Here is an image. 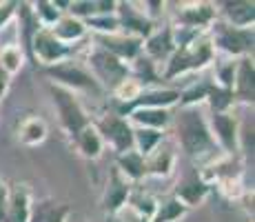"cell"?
Here are the masks:
<instances>
[{
	"instance_id": "6da1fadb",
	"label": "cell",
	"mask_w": 255,
	"mask_h": 222,
	"mask_svg": "<svg viewBox=\"0 0 255 222\" xmlns=\"http://www.w3.org/2000/svg\"><path fill=\"white\" fill-rule=\"evenodd\" d=\"M175 145L182 147V151L191 160H198L200 165L209 162L222 151L218 149L213 136L209 129V120L200 107H186L175 113Z\"/></svg>"
},
{
	"instance_id": "7a4b0ae2",
	"label": "cell",
	"mask_w": 255,
	"mask_h": 222,
	"mask_svg": "<svg viewBox=\"0 0 255 222\" xmlns=\"http://www.w3.org/2000/svg\"><path fill=\"white\" fill-rule=\"evenodd\" d=\"M215 58H218V51L213 47L211 33L202 31L193 40L175 49L173 56L164 62V69L158 76L162 80H175V78H182L186 73H202L204 69L213 65Z\"/></svg>"
},
{
	"instance_id": "3957f363",
	"label": "cell",
	"mask_w": 255,
	"mask_h": 222,
	"mask_svg": "<svg viewBox=\"0 0 255 222\" xmlns=\"http://www.w3.org/2000/svg\"><path fill=\"white\" fill-rule=\"evenodd\" d=\"M49 96H51L53 109H56V116H58V122H60L62 131L73 140L76 133L91 122L89 111H87L85 105L80 102L78 93H73L60 85L49 82Z\"/></svg>"
},
{
	"instance_id": "277c9868",
	"label": "cell",
	"mask_w": 255,
	"mask_h": 222,
	"mask_svg": "<svg viewBox=\"0 0 255 222\" xmlns=\"http://www.w3.org/2000/svg\"><path fill=\"white\" fill-rule=\"evenodd\" d=\"M85 67L89 69L93 80L102 87V91H111L116 85H120L125 78L131 76V67L125 65L122 60H118L116 56H111L109 51H105L98 44H89L85 56Z\"/></svg>"
},
{
	"instance_id": "5b68a950",
	"label": "cell",
	"mask_w": 255,
	"mask_h": 222,
	"mask_svg": "<svg viewBox=\"0 0 255 222\" xmlns=\"http://www.w3.org/2000/svg\"><path fill=\"white\" fill-rule=\"evenodd\" d=\"M211 40H213V47L218 53H222L224 58H247L253 53V29H238L231 27V24L222 22L218 18L209 29Z\"/></svg>"
},
{
	"instance_id": "8992f818",
	"label": "cell",
	"mask_w": 255,
	"mask_h": 222,
	"mask_svg": "<svg viewBox=\"0 0 255 222\" xmlns=\"http://www.w3.org/2000/svg\"><path fill=\"white\" fill-rule=\"evenodd\" d=\"M49 78H51L53 85H60L69 91L78 93V91H85V93H102V87L93 80V76L89 73V69L85 65H80L78 60H69L60 62L56 67H49L47 69Z\"/></svg>"
},
{
	"instance_id": "52a82bcc",
	"label": "cell",
	"mask_w": 255,
	"mask_h": 222,
	"mask_svg": "<svg viewBox=\"0 0 255 222\" xmlns=\"http://www.w3.org/2000/svg\"><path fill=\"white\" fill-rule=\"evenodd\" d=\"M207 120L218 149L229 156H242V147H240L242 122H240V118L233 111H220V113H209Z\"/></svg>"
},
{
	"instance_id": "ba28073f",
	"label": "cell",
	"mask_w": 255,
	"mask_h": 222,
	"mask_svg": "<svg viewBox=\"0 0 255 222\" xmlns=\"http://www.w3.org/2000/svg\"><path fill=\"white\" fill-rule=\"evenodd\" d=\"M29 47H31V53H33V58L38 60V65H42L47 69L60 65V62H65V60H69L71 53H73V47L62 44L51 33V29H47V27H38L36 31L31 33Z\"/></svg>"
},
{
	"instance_id": "9c48e42d",
	"label": "cell",
	"mask_w": 255,
	"mask_h": 222,
	"mask_svg": "<svg viewBox=\"0 0 255 222\" xmlns=\"http://www.w3.org/2000/svg\"><path fill=\"white\" fill-rule=\"evenodd\" d=\"M173 22L175 27H184L191 31H209L211 24L218 20V4L207 0H193V2L175 4Z\"/></svg>"
},
{
	"instance_id": "30bf717a",
	"label": "cell",
	"mask_w": 255,
	"mask_h": 222,
	"mask_svg": "<svg viewBox=\"0 0 255 222\" xmlns=\"http://www.w3.org/2000/svg\"><path fill=\"white\" fill-rule=\"evenodd\" d=\"M102 136V142L105 147H111V149L118 154H125V151L133 149V127L127 118L118 116V113H107L100 120H93Z\"/></svg>"
},
{
	"instance_id": "8fae6325",
	"label": "cell",
	"mask_w": 255,
	"mask_h": 222,
	"mask_svg": "<svg viewBox=\"0 0 255 222\" xmlns=\"http://www.w3.org/2000/svg\"><path fill=\"white\" fill-rule=\"evenodd\" d=\"M131 191H133V185H131L116 167H111L109 176H107V185H105L102 196H100V209L105 211L107 218L120 216L122 211L127 209V202H129Z\"/></svg>"
},
{
	"instance_id": "7c38bea8",
	"label": "cell",
	"mask_w": 255,
	"mask_h": 222,
	"mask_svg": "<svg viewBox=\"0 0 255 222\" xmlns=\"http://www.w3.org/2000/svg\"><path fill=\"white\" fill-rule=\"evenodd\" d=\"M116 16H118V20H120V31L127 33V36L140 38V40H146V38L153 33V29L158 27V22L149 20V18L140 11L138 2H118Z\"/></svg>"
},
{
	"instance_id": "4fadbf2b",
	"label": "cell",
	"mask_w": 255,
	"mask_h": 222,
	"mask_svg": "<svg viewBox=\"0 0 255 222\" xmlns=\"http://www.w3.org/2000/svg\"><path fill=\"white\" fill-rule=\"evenodd\" d=\"M33 220V196L27 182H13L9 185L7 209L2 222H31Z\"/></svg>"
},
{
	"instance_id": "5bb4252c",
	"label": "cell",
	"mask_w": 255,
	"mask_h": 222,
	"mask_svg": "<svg viewBox=\"0 0 255 222\" xmlns=\"http://www.w3.org/2000/svg\"><path fill=\"white\" fill-rule=\"evenodd\" d=\"M175 162H178V145H175V140L164 136V140L144 158L146 176L160 178V180L171 178L175 171Z\"/></svg>"
},
{
	"instance_id": "9a60e30c",
	"label": "cell",
	"mask_w": 255,
	"mask_h": 222,
	"mask_svg": "<svg viewBox=\"0 0 255 222\" xmlns=\"http://www.w3.org/2000/svg\"><path fill=\"white\" fill-rule=\"evenodd\" d=\"M180 102V89L173 87H144L142 93L131 102L129 107H122L118 109V116L125 118L129 111L142 109V107H155V109H171V107H178Z\"/></svg>"
},
{
	"instance_id": "2e32d148",
	"label": "cell",
	"mask_w": 255,
	"mask_h": 222,
	"mask_svg": "<svg viewBox=\"0 0 255 222\" xmlns=\"http://www.w3.org/2000/svg\"><path fill=\"white\" fill-rule=\"evenodd\" d=\"M93 44L102 47L105 51H109L111 56H116L118 60H122L125 65H131L133 60H138L142 56V40L127 33H111V36H96Z\"/></svg>"
},
{
	"instance_id": "e0dca14e",
	"label": "cell",
	"mask_w": 255,
	"mask_h": 222,
	"mask_svg": "<svg viewBox=\"0 0 255 222\" xmlns=\"http://www.w3.org/2000/svg\"><path fill=\"white\" fill-rule=\"evenodd\" d=\"M175 40H173V29L171 22L155 27L146 40H142V56H146L153 65H164L175 51Z\"/></svg>"
},
{
	"instance_id": "ac0fdd59",
	"label": "cell",
	"mask_w": 255,
	"mask_h": 222,
	"mask_svg": "<svg viewBox=\"0 0 255 222\" xmlns=\"http://www.w3.org/2000/svg\"><path fill=\"white\" fill-rule=\"evenodd\" d=\"M209 194H211V187L198 176V171L180 178V180L175 182V187H173V198H178L186 209L200 207L204 200L209 198Z\"/></svg>"
},
{
	"instance_id": "d6986e66",
	"label": "cell",
	"mask_w": 255,
	"mask_h": 222,
	"mask_svg": "<svg viewBox=\"0 0 255 222\" xmlns=\"http://www.w3.org/2000/svg\"><path fill=\"white\" fill-rule=\"evenodd\" d=\"M218 18L238 29H253L255 24V2L251 0H227L218 2Z\"/></svg>"
},
{
	"instance_id": "ffe728a7",
	"label": "cell",
	"mask_w": 255,
	"mask_h": 222,
	"mask_svg": "<svg viewBox=\"0 0 255 222\" xmlns=\"http://www.w3.org/2000/svg\"><path fill=\"white\" fill-rule=\"evenodd\" d=\"M233 98H235V102H242V105H253V98H255L253 56L240 58L238 60V71H235V82H233Z\"/></svg>"
},
{
	"instance_id": "44dd1931",
	"label": "cell",
	"mask_w": 255,
	"mask_h": 222,
	"mask_svg": "<svg viewBox=\"0 0 255 222\" xmlns=\"http://www.w3.org/2000/svg\"><path fill=\"white\" fill-rule=\"evenodd\" d=\"M127 120L131 127H142V129H155V131H166L173 122V113L171 109H155V107H142L127 113Z\"/></svg>"
},
{
	"instance_id": "7402d4cb",
	"label": "cell",
	"mask_w": 255,
	"mask_h": 222,
	"mask_svg": "<svg viewBox=\"0 0 255 222\" xmlns=\"http://www.w3.org/2000/svg\"><path fill=\"white\" fill-rule=\"evenodd\" d=\"M71 142L78 154L82 158H87V160H98V158L102 156V151H105V142H102V136L93 120L87 127H82Z\"/></svg>"
},
{
	"instance_id": "603a6c76",
	"label": "cell",
	"mask_w": 255,
	"mask_h": 222,
	"mask_svg": "<svg viewBox=\"0 0 255 222\" xmlns=\"http://www.w3.org/2000/svg\"><path fill=\"white\" fill-rule=\"evenodd\" d=\"M51 33L58 38L62 44H67V47H73L76 42L85 40L87 36H89V31H87V24L82 20H78V18L69 16V13H65V16L60 18L56 24L51 27Z\"/></svg>"
},
{
	"instance_id": "cb8c5ba5",
	"label": "cell",
	"mask_w": 255,
	"mask_h": 222,
	"mask_svg": "<svg viewBox=\"0 0 255 222\" xmlns=\"http://www.w3.org/2000/svg\"><path fill=\"white\" fill-rule=\"evenodd\" d=\"M47 136H49V127H47L45 118H40V116H27L18 125V142L24 147L42 145L47 140Z\"/></svg>"
},
{
	"instance_id": "d4e9b609",
	"label": "cell",
	"mask_w": 255,
	"mask_h": 222,
	"mask_svg": "<svg viewBox=\"0 0 255 222\" xmlns=\"http://www.w3.org/2000/svg\"><path fill=\"white\" fill-rule=\"evenodd\" d=\"M114 167L120 171L131 185H138L146 178V165H144V158H142L135 149L125 151V154H118Z\"/></svg>"
},
{
	"instance_id": "484cf974",
	"label": "cell",
	"mask_w": 255,
	"mask_h": 222,
	"mask_svg": "<svg viewBox=\"0 0 255 222\" xmlns=\"http://www.w3.org/2000/svg\"><path fill=\"white\" fill-rule=\"evenodd\" d=\"M213 78H200L195 80L193 85H189L186 89L180 91V102L178 107L180 109H186V107H200V105H207L209 96H211V89H213Z\"/></svg>"
},
{
	"instance_id": "4316f807",
	"label": "cell",
	"mask_w": 255,
	"mask_h": 222,
	"mask_svg": "<svg viewBox=\"0 0 255 222\" xmlns=\"http://www.w3.org/2000/svg\"><path fill=\"white\" fill-rule=\"evenodd\" d=\"M24 62H27V53H24L22 44L7 42V44L0 47V69H2L9 78H13L16 73H20Z\"/></svg>"
},
{
	"instance_id": "83f0119b",
	"label": "cell",
	"mask_w": 255,
	"mask_h": 222,
	"mask_svg": "<svg viewBox=\"0 0 255 222\" xmlns=\"http://www.w3.org/2000/svg\"><path fill=\"white\" fill-rule=\"evenodd\" d=\"M240 60V58H238ZM238 60L235 58H215V62L211 67H213V82L218 87L227 89V91L233 93V82H235V71H238Z\"/></svg>"
},
{
	"instance_id": "f1b7e54d",
	"label": "cell",
	"mask_w": 255,
	"mask_h": 222,
	"mask_svg": "<svg viewBox=\"0 0 255 222\" xmlns=\"http://www.w3.org/2000/svg\"><path fill=\"white\" fill-rule=\"evenodd\" d=\"M186 214H189V209H186L182 202L178 198H173V196H169V198L158 200V207H155V214L151 218V222H178Z\"/></svg>"
},
{
	"instance_id": "f546056e",
	"label": "cell",
	"mask_w": 255,
	"mask_h": 222,
	"mask_svg": "<svg viewBox=\"0 0 255 222\" xmlns=\"http://www.w3.org/2000/svg\"><path fill=\"white\" fill-rule=\"evenodd\" d=\"M155 207H158V198L151 196L149 191H142V189H133L129 196V202H127V209L135 216H142V218L151 220L155 214Z\"/></svg>"
},
{
	"instance_id": "4dcf8cb0",
	"label": "cell",
	"mask_w": 255,
	"mask_h": 222,
	"mask_svg": "<svg viewBox=\"0 0 255 222\" xmlns=\"http://www.w3.org/2000/svg\"><path fill=\"white\" fill-rule=\"evenodd\" d=\"M29 7H33L31 13H33V18H36L38 27L51 29L53 24H56L62 16H65V13H62L60 9L56 7V2H53V0H36V2H31Z\"/></svg>"
},
{
	"instance_id": "1f68e13d",
	"label": "cell",
	"mask_w": 255,
	"mask_h": 222,
	"mask_svg": "<svg viewBox=\"0 0 255 222\" xmlns=\"http://www.w3.org/2000/svg\"><path fill=\"white\" fill-rule=\"evenodd\" d=\"M164 140L162 131L155 129H142V127H133V149L138 151L142 158H146L160 142Z\"/></svg>"
},
{
	"instance_id": "d6a6232c",
	"label": "cell",
	"mask_w": 255,
	"mask_h": 222,
	"mask_svg": "<svg viewBox=\"0 0 255 222\" xmlns=\"http://www.w3.org/2000/svg\"><path fill=\"white\" fill-rule=\"evenodd\" d=\"M87 31H93L96 36H111V33H120V20L116 13H96V16L87 18Z\"/></svg>"
},
{
	"instance_id": "836d02e7",
	"label": "cell",
	"mask_w": 255,
	"mask_h": 222,
	"mask_svg": "<svg viewBox=\"0 0 255 222\" xmlns=\"http://www.w3.org/2000/svg\"><path fill=\"white\" fill-rule=\"evenodd\" d=\"M142 89H144V85H142L138 78L129 76V78H125L120 85H116L114 89H111V96H114L116 100L120 102V109H122V107H129L131 102H133L135 98L140 96Z\"/></svg>"
},
{
	"instance_id": "e575fe53",
	"label": "cell",
	"mask_w": 255,
	"mask_h": 222,
	"mask_svg": "<svg viewBox=\"0 0 255 222\" xmlns=\"http://www.w3.org/2000/svg\"><path fill=\"white\" fill-rule=\"evenodd\" d=\"M71 207L45 200L38 205V222H69Z\"/></svg>"
},
{
	"instance_id": "d590c367",
	"label": "cell",
	"mask_w": 255,
	"mask_h": 222,
	"mask_svg": "<svg viewBox=\"0 0 255 222\" xmlns=\"http://www.w3.org/2000/svg\"><path fill=\"white\" fill-rule=\"evenodd\" d=\"M218 191L222 194V198H227L229 202H240L244 196L249 194L247 185H244V176H235V178H227V180L218 182Z\"/></svg>"
},
{
	"instance_id": "8d00e7d4",
	"label": "cell",
	"mask_w": 255,
	"mask_h": 222,
	"mask_svg": "<svg viewBox=\"0 0 255 222\" xmlns=\"http://www.w3.org/2000/svg\"><path fill=\"white\" fill-rule=\"evenodd\" d=\"M67 13L85 22L87 18H91V16L98 13L96 0H69V9H67Z\"/></svg>"
},
{
	"instance_id": "74e56055",
	"label": "cell",
	"mask_w": 255,
	"mask_h": 222,
	"mask_svg": "<svg viewBox=\"0 0 255 222\" xmlns=\"http://www.w3.org/2000/svg\"><path fill=\"white\" fill-rule=\"evenodd\" d=\"M18 7L20 2L16 0H0V29L9 27V22L18 16Z\"/></svg>"
},
{
	"instance_id": "f35d334b",
	"label": "cell",
	"mask_w": 255,
	"mask_h": 222,
	"mask_svg": "<svg viewBox=\"0 0 255 222\" xmlns=\"http://www.w3.org/2000/svg\"><path fill=\"white\" fill-rule=\"evenodd\" d=\"M138 7H140V11L149 18V20L158 22V18L164 13L166 2H162V0H144V2H138Z\"/></svg>"
},
{
	"instance_id": "ab89813d",
	"label": "cell",
	"mask_w": 255,
	"mask_h": 222,
	"mask_svg": "<svg viewBox=\"0 0 255 222\" xmlns=\"http://www.w3.org/2000/svg\"><path fill=\"white\" fill-rule=\"evenodd\" d=\"M7 196H9V185H4V182L0 180V222H2L4 209H7Z\"/></svg>"
},
{
	"instance_id": "60d3db41",
	"label": "cell",
	"mask_w": 255,
	"mask_h": 222,
	"mask_svg": "<svg viewBox=\"0 0 255 222\" xmlns=\"http://www.w3.org/2000/svg\"><path fill=\"white\" fill-rule=\"evenodd\" d=\"M9 85H11V78L7 76V73L0 69V100H2L4 96H7V91H9Z\"/></svg>"
},
{
	"instance_id": "b9f144b4",
	"label": "cell",
	"mask_w": 255,
	"mask_h": 222,
	"mask_svg": "<svg viewBox=\"0 0 255 222\" xmlns=\"http://www.w3.org/2000/svg\"><path fill=\"white\" fill-rule=\"evenodd\" d=\"M120 218L125 220V222H151V220H146V218H142V216H135V214H131L129 209H125L120 214Z\"/></svg>"
},
{
	"instance_id": "7bdbcfd3",
	"label": "cell",
	"mask_w": 255,
	"mask_h": 222,
	"mask_svg": "<svg viewBox=\"0 0 255 222\" xmlns=\"http://www.w3.org/2000/svg\"><path fill=\"white\" fill-rule=\"evenodd\" d=\"M107 222H125L120 216H114V218H107Z\"/></svg>"
},
{
	"instance_id": "ee69618b",
	"label": "cell",
	"mask_w": 255,
	"mask_h": 222,
	"mask_svg": "<svg viewBox=\"0 0 255 222\" xmlns=\"http://www.w3.org/2000/svg\"><path fill=\"white\" fill-rule=\"evenodd\" d=\"M69 222H73V220H71V218H69ZM76 222H87V220H82V218H78V220H76Z\"/></svg>"
}]
</instances>
